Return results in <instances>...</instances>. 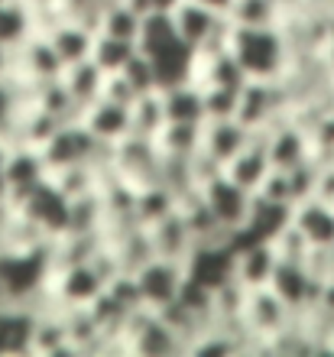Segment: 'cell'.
Returning <instances> with one entry per match:
<instances>
[{"mask_svg":"<svg viewBox=\"0 0 334 357\" xmlns=\"http://www.w3.org/2000/svg\"><path fill=\"white\" fill-rule=\"evenodd\" d=\"M17 208L23 215L33 218L49 237H62V234H68V227H72V198L49 176L43 178L39 185L29 188L26 195L17 202Z\"/></svg>","mask_w":334,"mask_h":357,"instance_id":"cell-2","label":"cell"},{"mask_svg":"<svg viewBox=\"0 0 334 357\" xmlns=\"http://www.w3.org/2000/svg\"><path fill=\"white\" fill-rule=\"evenodd\" d=\"M104 289H107V282L101 280V273L91 264L62 266V270H52V276H49V292L62 305H91Z\"/></svg>","mask_w":334,"mask_h":357,"instance_id":"cell-5","label":"cell"},{"mask_svg":"<svg viewBox=\"0 0 334 357\" xmlns=\"http://www.w3.org/2000/svg\"><path fill=\"white\" fill-rule=\"evenodd\" d=\"M13 117V94L7 91V85L0 82V130H3V123Z\"/></svg>","mask_w":334,"mask_h":357,"instance_id":"cell-35","label":"cell"},{"mask_svg":"<svg viewBox=\"0 0 334 357\" xmlns=\"http://www.w3.org/2000/svg\"><path fill=\"white\" fill-rule=\"evenodd\" d=\"M188 280L202 282L211 292H218L224 282L237 280V250L231 247H218V244H195L192 254L182 264Z\"/></svg>","mask_w":334,"mask_h":357,"instance_id":"cell-4","label":"cell"},{"mask_svg":"<svg viewBox=\"0 0 334 357\" xmlns=\"http://www.w3.org/2000/svg\"><path fill=\"white\" fill-rule=\"evenodd\" d=\"M137 43L133 39H117V36H107V33H98L94 36V49H91V59L104 72H123L127 62L137 56Z\"/></svg>","mask_w":334,"mask_h":357,"instance_id":"cell-28","label":"cell"},{"mask_svg":"<svg viewBox=\"0 0 334 357\" xmlns=\"http://www.w3.org/2000/svg\"><path fill=\"white\" fill-rule=\"evenodd\" d=\"M139 29H143V13L137 7H130L127 0H111L104 7V17H101V33L107 36H117V39H139Z\"/></svg>","mask_w":334,"mask_h":357,"instance_id":"cell-26","label":"cell"},{"mask_svg":"<svg viewBox=\"0 0 334 357\" xmlns=\"http://www.w3.org/2000/svg\"><path fill=\"white\" fill-rule=\"evenodd\" d=\"M78 123H84L88 130L101 143H117L127 133H133V114L127 104L107 101V98H94L91 104H82Z\"/></svg>","mask_w":334,"mask_h":357,"instance_id":"cell-8","label":"cell"},{"mask_svg":"<svg viewBox=\"0 0 334 357\" xmlns=\"http://www.w3.org/2000/svg\"><path fill=\"white\" fill-rule=\"evenodd\" d=\"M159 153L166 156H192L202 146V123H172L166 121L162 130L153 137Z\"/></svg>","mask_w":334,"mask_h":357,"instance_id":"cell-25","label":"cell"},{"mask_svg":"<svg viewBox=\"0 0 334 357\" xmlns=\"http://www.w3.org/2000/svg\"><path fill=\"white\" fill-rule=\"evenodd\" d=\"M247 143H250V130H247L241 121H234V117L202 123V150L211 153L221 166H227Z\"/></svg>","mask_w":334,"mask_h":357,"instance_id":"cell-13","label":"cell"},{"mask_svg":"<svg viewBox=\"0 0 334 357\" xmlns=\"http://www.w3.org/2000/svg\"><path fill=\"white\" fill-rule=\"evenodd\" d=\"M243 319H247V325H250L253 335H260V338L269 341L276 331H282L289 321H292V309H289L286 302L279 299L269 286H260V289L247 292Z\"/></svg>","mask_w":334,"mask_h":357,"instance_id":"cell-9","label":"cell"},{"mask_svg":"<svg viewBox=\"0 0 334 357\" xmlns=\"http://www.w3.org/2000/svg\"><path fill=\"white\" fill-rule=\"evenodd\" d=\"M162 94V107H166V121L172 123H204V94L195 82L166 88Z\"/></svg>","mask_w":334,"mask_h":357,"instance_id":"cell-20","label":"cell"},{"mask_svg":"<svg viewBox=\"0 0 334 357\" xmlns=\"http://www.w3.org/2000/svg\"><path fill=\"white\" fill-rule=\"evenodd\" d=\"M46 176H49V166H46V160H43V150H39V146H10L3 182H7V188H10L13 208H17V202L26 195L29 188L39 185Z\"/></svg>","mask_w":334,"mask_h":357,"instance_id":"cell-10","label":"cell"},{"mask_svg":"<svg viewBox=\"0 0 334 357\" xmlns=\"http://www.w3.org/2000/svg\"><path fill=\"white\" fill-rule=\"evenodd\" d=\"M0 354H3V341H0Z\"/></svg>","mask_w":334,"mask_h":357,"instance_id":"cell-39","label":"cell"},{"mask_svg":"<svg viewBox=\"0 0 334 357\" xmlns=\"http://www.w3.org/2000/svg\"><path fill=\"white\" fill-rule=\"evenodd\" d=\"M269 289L276 292L279 299L286 302L292 315H302L308 305V289H312V276L302 264H292V260H279L276 273L269 280Z\"/></svg>","mask_w":334,"mask_h":357,"instance_id":"cell-16","label":"cell"},{"mask_svg":"<svg viewBox=\"0 0 334 357\" xmlns=\"http://www.w3.org/2000/svg\"><path fill=\"white\" fill-rule=\"evenodd\" d=\"M204 121H224V117H234L237 114V104H241V88L231 85H204Z\"/></svg>","mask_w":334,"mask_h":357,"instance_id":"cell-31","label":"cell"},{"mask_svg":"<svg viewBox=\"0 0 334 357\" xmlns=\"http://www.w3.org/2000/svg\"><path fill=\"white\" fill-rule=\"evenodd\" d=\"M292 225L308 237L312 247H321V250L334 247V208L325 202L308 198V202L292 205Z\"/></svg>","mask_w":334,"mask_h":357,"instance_id":"cell-15","label":"cell"},{"mask_svg":"<svg viewBox=\"0 0 334 357\" xmlns=\"http://www.w3.org/2000/svg\"><path fill=\"white\" fill-rule=\"evenodd\" d=\"M176 208H179V195L169 185H162V182H149V185L137 188V218L143 227L162 221Z\"/></svg>","mask_w":334,"mask_h":357,"instance_id":"cell-23","label":"cell"},{"mask_svg":"<svg viewBox=\"0 0 334 357\" xmlns=\"http://www.w3.org/2000/svg\"><path fill=\"white\" fill-rule=\"evenodd\" d=\"M7 160H10V143L0 140V185H7V182H3V172H7Z\"/></svg>","mask_w":334,"mask_h":357,"instance_id":"cell-36","label":"cell"},{"mask_svg":"<svg viewBox=\"0 0 334 357\" xmlns=\"http://www.w3.org/2000/svg\"><path fill=\"white\" fill-rule=\"evenodd\" d=\"M266 153H269V162L276 169H296L298 162L308 160L312 153V140L308 133H302L296 123H289L286 117H276L273 130H269V143H266Z\"/></svg>","mask_w":334,"mask_h":357,"instance_id":"cell-11","label":"cell"},{"mask_svg":"<svg viewBox=\"0 0 334 357\" xmlns=\"http://www.w3.org/2000/svg\"><path fill=\"white\" fill-rule=\"evenodd\" d=\"M0 3H7V0H0Z\"/></svg>","mask_w":334,"mask_h":357,"instance_id":"cell-40","label":"cell"},{"mask_svg":"<svg viewBox=\"0 0 334 357\" xmlns=\"http://www.w3.org/2000/svg\"><path fill=\"white\" fill-rule=\"evenodd\" d=\"M36 33V20H33V7L26 0H7L0 3V43L7 49L23 46L29 36Z\"/></svg>","mask_w":334,"mask_h":357,"instance_id":"cell-22","label":"cell"},{"mask_svg":"<svg viewBox=\"0 0 334 357\" xmlns=\"http://www.w3.org/2000/svg\"><path fill=\"white\" fill-rule=\"evenodd\" d=\"M231 52L243 66L247 78L276 82L289 66V49L279 26H237L231 36Z\"/></svg>","mask_w":334,"mask_h":357,"instance_id":"cell-1","label":"cell"},{"mask_svg":"<svg viewBox=\"0 0 334 357\" xmlns=\"http://www.w3.org/2000/svg\"><path fill=\"white\" fill-rule=\"evenodd\" d=\"M221 17L224 13L204 7V3H198V0H179V7L172 10L179 36L195 49L204 46V43H211V36L218 33V26H221Z\"/></svg>","mask_w":334,"mask_h":357,"instance_id":"cell-14","label":"cell"},{"mask_svg":"<svg viewBox=\"0 0 334 357\" xmlns=\"http://www.w3.org/2000/svg\"><path fill=\"white\" fill-rule=\"evenodd\" d=\"M269 169H273V162H269L266 146H260V143H247V146L224 166V176L234 178V182H237L241 188H247V192H257V188L263 185V178L269 176Z\"/></svg>","mask_w":334,"mask_h":357,"instance_id":"cell-19","label":"cell"},{"mask_svg":"<svg viewBox=\"0 0 334 357\" xmlns=\"http://www.w3.org/2000/svg\"><path fill=\"white\" fill-rule=\"evenodd\" d=\"M130 7H137L143 17L146 13H153V10H176L179 7V0H127Z\"/></svg>","mask_w":334,"mask_h":357,"instance_id":"cell-34","label":"cell"},{"mask_svg":"<svg viewBox=\"0 0 334 357\" xmlns=\"http://www.w3.org/2000/svg\"><path fill=\"white\" fill-rule=\"evenodd\" d=\"M10 75V49L0 43V82Z\"/></svg>","mask_w":334,"mask_h":357,"instance_id":"cell-37","label":"cell"},{"mask_svg":"<svg viewBox=\"0 0 334 357\" xmlns=\"http://www.w3.org/2000/svg\"><path fill=\"white\" fill-rule=\"evenodd\" d=\"M49 178L56 182L68 198H78V195H88L98 188V169L91 162H75V166H62V169H52Z\"/></svg>","mask_w":334,"mask_h":357,"instance_id":"cell-30","label":"cell"},{"mask_svg":"<svg viewBox=\"0 0 334 357\" xmlns=\"http://www.w3.org/2000/svg\"><path fill=\"white\" fill-rule=\"evenodd\" d=\"M139 289H143V299L153 309H162L169 302L179 299V289H182V280H185V270L176 260H166V257H153L149 264H143L137 270Z\"/></svg>","mask_w":334,"mask_h":357,"instance_id":"cell-6","label":"cell"},{"mask_svg":"<svg viewBox=\"0 0 334 357\" xmlns=\"http://www.w3.org/2000/svg\"><path fill=\"white\" fill-rule=\"evenodd\" d=\"M146 231H149V241H153L156 257H166V260H176V264H185V257L192 254V247H195L192 227H188V221L182 218L179 208L172 215L162 218V221L149 225Z\"/></svg>","mask_w":334,"mask_h":357,"instance_id":"cell-12","label":"cell"},{"mask_svg":"<svg viewBox=\"0 0 334 357\" xmlns=\"http://www.w3.org/2000/svg\"><path fill=\"white\" fill-rule=\"evenodd\" d=\"M98 98H107V101H117V104L133 107V101H137L139 94L133 91V85L127 82L123 72H104V85H101V94H98Z\"/></svg>","mask_w":334,"mask_h":357,"instance_id":"cell-33","label":"cell"},{"mask_svg":"<svg viewBox=\"0 0 334 357\" xmlns=\"http://www.w3.org/2000/svg\"><path fill=\"white\" fill-rule=\"evenodd\" d=\"M98 146H101V140L84 123L72 121V123H62L49 137V143L43 146V160H46L49 172H52V169H62V166H75V162H91Z\"/></svg>","mask_w":334,"mask_h":357,"instance_id":"cell-3","label":"cell"},{"mask_svg":"<svg viewBox=\"0 0 334 357\" xmlns=\"http://www.w3.org/2000/svg\"><path fill=\"white\" fill-rule=\"evenodd\" d=\"M62 82L68 85V91L75 94L78 104H91L98 94H101L104 85V68L94 62V59H84V62H75V66H66L62 72Z\"/></svg>","mask_w":334,"mask_h":357,"instance_id":"cell-24","label":"cell"},{"mask_svg":"<svg viewBox=\"0 0 334 357\" xmlns=\"http://www.w3.org/2000/svg\"><path fill=\"white\" fill-rule=\"evenodd\" d=\"M202 192H204V202H208V208H211L214 218H218L224 227H241L243 221L250 218L253 192L241 188L237 182H234V178L224 176V172L218 178H211V182H208Z\"/></svg>","mask_w":334,"mask_h":357,"instance_id":"cell-7","label":"cell"},{"mask_svg":"<svg viewBox=\"0 0 334 357\" xmlns=\"http://www.w3.org/2000/svg\"><path fill=\"white\" fill-rule=\"evenodd\" d=\"M227 17L237 23V26H279V20H282V7H279L276 0H234L231 10H227Z\"/></svg>","mask_w":334,"mask_h":357,"instance_id":"cell-27","label":"cell"},{"mask_svg":"<svg viewBox=\"0 0 334 357\" xmlns=\"http://www.w3.org/2000/svg\"><path fill=\"white\" fill-rule=\"evenodd\" d=\"M123 75H127V82L133 85V91L137 94H149V91H159V82H156V66H153V59L146 56V52H139L127 62V68H123Z\"/></svg>","mask_w":334,"mask_h":357,"instance_id":"cell-32","label":"cell"},{"mask_svg":"<svg viewBox=\"0 0 334 357\" xmlns=\"http://www.w3.org/2000/svg\"><path fill=\"white\" fill-rule=\"evenodd\" d=\"M179 29H176V20H172V10H153L143 17V29H139V39L137 46L139 52H146L149 59H156L159 52H166L169 46L179 43Z\"/></svg>","mask_w":334,"mask_h":357,"instance_id":"cell-21","label":"cell"},{"mask_svg":"<svg viewBox=\"0 0 334 357\" xmlns=\"http://www.w3.org/2000/svg\"><path fill=\"white\" fill-rule=\"evenodd\" d=\"M133 114V133H143V137H156L166 123V107H162V94L159 91H149V94H139L137 101L130 107Z\"/></svg>","mask_w":334,"mask_h":357,"instance_id":"cell-29","label":"cell"},{"mask_svg":"<svg viewBox=\"0 0 334 357\" xmlns=\"http://www.w3.org/2000/svg\"><path fill=\"white\" fill-rule=\"evenodd\" d=\"M276 264H279V254L273 250L269 241L243 247V250H237V280H241L247 289L269 286L273 273H276Z\"/></svg>","mask_w":334,"mask_h":357,"instance_id":"cell-18","label":"cell"},{"mask_svg":"<svg viewBox=\"0 0 334 357\" xmlns=\"http://www.w3.org/2000/svg\"><path fill=\"white\" fill-rule=\"evenodd\" d=\"M52 39V46H56L59 59L66 62V66H75V62H84V59H91V49H94V36L91 29L78 23V20H59L56 26L46 33Z\"/></svg>","mask_w":334,"mask_h":357,"instance_id":"cell-17","label":"cell"},{"mask_svg":"<svg viewBox=\"0 0 334 357\" xmlns=\"http://www.w3.org/2000/svg\"><path fill=\"white\" fill-rule=\"evenodd\" d=\"M198 3H204V7L218 10V13H227V10H231V3H234V0H198Z\"/></svg>","mask_w":334,"mask_h":357,"instance_id":"cell-38","label":"cell"}]
</instances>
